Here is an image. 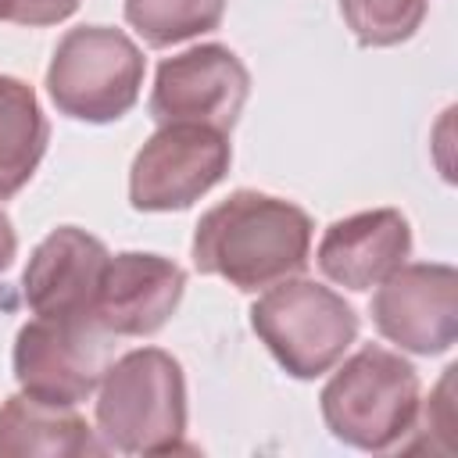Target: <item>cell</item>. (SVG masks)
<instances>
[{
    "label": "cell",
    "instance_id": "obj_1",
    "mask_svg": "<svg viewBox=\"0 0 458 458\" xmlns=\"http://www.w3.org/2000/svg\"><path fill=\"white\" fill-rule=\"evenodd\" d=\"M190 254L197 272L258 293L308 268L311 218L293 200L236 190L200 215Z\"/></svg>",
    "mask_w": 458,
    "mask_h": 458
},
{
    "label": "cell",
    "instance_id": "obj_2",
    "mask_svg": "<svg viewBox=\"0 0 458 458\" xmlns=\"http://www.w3.org/2000/svg\"><path fill=\"white\" fill-rule=\"evenodd\" d=\"M186 433V376L161 347L114 358L97 386V437L122 454H168Z\"/></svg>",
    "mask_w": 458,
    "mask_h": 458
},
{
    "label": "cell",
    "instance_id": "obj_3",
    "mask_svg": "<svg viewBox=\"0 0 458 458\" xmlns=\"http://www.w3.org/2000/svg\"><path fill=\"white\" fill-rule=\"evenodd\" d=\"M318 408L336 440L358 451H390L415 429L419 376L401 354L365 344L329 376Z\"/></svg>",
    "mask_w": 458,
    "mask_h": 458
},
{
    "label": "cell",
    "instance_id": "obj_4",
    "mask_svg": "<svg viewBox=\"0 0 458 458\" xmlns=\"http://www.w3.org/2000/svg\"><path fill=\"white\" fill-rule=\"evenodd\" d=\"M250 329L293 379H315L354 344L358 315L336 290L290 276L250 304Z\"/></svg>",
    "mask_w": 458,
    "mask_h": 458
},
{
    "label": "cell",
    "instance_id": "obj_5",
    "mask_svg": "<svg viewBox=\"0 0 458 458\" xmlns=\"http://www.w3.org/2000/svg\"><path fill=\"white\" fill-rule=\"evenodd\" d=\"M143 50L111 25H79L61 36L47 68L54 107L79 122H118L143 86Z\"/></svg>",
    "mask_w": 458,
    "mask_h": 458
},
{
    "label": "cell",
    "instance_id": "obj_6",
    "mask_svg": "<svg viewBox=\"0 0 458 458\" xmlns=\"http://www.w3.org/2000/svg\"><path fill=\"white\" fill-rule=\"evenodd\" d=\"M229 132L172 122L136 150L129 168V204L136 211H182L229 172Z\"/></svg>",
    "mask_w": 458,
    "mask_h": 458
},
{
    "label": "cell",
    "instance_id": "obj_7",
    "mask_svg": "<svg viewBox=\"0 0 458 458\" xmlns=\"http://www.w3.org/2000/svg\"><path fill=\"white\" fill-rule=\"evenodd\" d=\"M107 329L93 318L36 315L14 336V379L21 394L43 404L75 408L97 386L107 361Z\"/></svg>",
    "mask_w": 458,
    "mask_h": 458
},
{
    "label": "cell",
    "instance_id": "obj_8",
    "mask_svg": "<svg viewBox=\"0 0 458 458\" xmlns=\"http://www.w3.org/2000/svg\"><path fill=\"white\" fill-rule=\"evenodd\" d=\"M247 93L250 75L243 61L222 43H200L157 64L147 111L157 125L190 122L229 132L247 104Z\"/></svg>",
    "mask_w": 458,
    "mask_h": 458
},
{
    "label": "cell",
    "instance_id": "obj_9",
    "mask_svg": "<svg viewBox=\"0 0 458 458\" xmlns=\"http://www.w3.org/2000/svg\"><path fill=\"white\" fill-rule=\"evenodd\" d=\"M369 311L379 336L401 351L444 354L458 340V272L444 261H404L376 286Z\"/></svg>",
    "mask_w": 458,
    "mask_h": 458
},
{
    "label": "cell",
    "instance_id": "obj_10",
    "mask_svg": "<svg viewBox=\"0 0 458 458\" xmlns=\"http://www.w3.org/2000/svg\"><path fill=\"white\" fill-rule=\"evenodd\" d=\"M107 258H111L107 247L86 229L79 225L54 229L32 250L21 276V297L29 311L43 318H93Z\"/></svg>",
    "mask_w": 458,
    "mask_h": 458
},
{
    "label": "cell",
    "instance_id": "obj_11",
    "mask_svg": "<svg viewBox=\"0 0 458 458\" xmlns=\"http://www.w3.org/2000/svg\"><path fill=\"white\" fill-rule=\"evenodd\" d=\"M186 272L161 254L125 250L107 258L93 318L111 336H150L179 308Z\"/></svg>",
    "mask_w": 458,
    "mask_h": 458
},
{
    "label": "cell",
    "instance_id": "obj_12",
    "mask_svg": "<svg viewBox=\"0 0 458 458\" xmlns=\"http://www.w3.org/2000/svg\"><path fill=\"white\" fill-rule=\"evenodd\" d=\"M411 254V229L397 208H372L336 218L315 250L318 272L347 290L379 286Z\"/></svg>",
    "mask_w": 458,
    "mask_h": 458
},
{
    "label": "cell",
    "instance_id": "obj_13",
    "mask_svg": "<svg viewBox=\"0 0 458 458\" xmlns=\"http://www.w3.org/2000/svg\"><path fill=\"white\" fill-rule=\"evenodd\" d=\"M104 440L75 408L14 394L0 404V458H82L104 454Z\"/></svg>",
    "mask_w": 458,
    "mask_h": 458
},
{
    "label": "cell",
    "instance_id": "obj_14",
    "mask_svg": "<svg viewBox=\"0 0 458 458\" xmlns=\"http://www.w3.org/2000/svg\"><path fill=\"white\" fill-rule=\"evenodd\" d=\"M50 125L36 89L14 75H0V200L14 197L47 154Z\"/></svg>",
    "mask_w": 458,
    "mask_h": 458
},
{
    "label": "cell",
    "instance_id": "obj_15",
    "mask_svg": "<svg viewBox=\"0 0 458 458\" xmlns=\"http://www.w3.org/2000/svg\"><path fill=\"white\" fill-rule=\"evenodd\" d=\"M222 14L225 0H125V21L154 50L218 29Z\"/></svg>",
    "mask_w": 458,
    "mask_h": 458
},
{
    "label": "cell",
    "instance_id": "obj_16",
    "mask_svg": "<svg viewBox=\"0 0 458 458\" xmlns=\"http://www.w3.org/2000/svg\"><path fill=\"white\" fill-rule=\"evenodd\" d=\"M429 0H340V14L361 47H397L411 39Z\"/></svg>",
    "mask_w": 458,
    "mask_h": 458
},
{
    "label": "cell",
    "instance_id": "obj_17",
    "mask_svg": "<svg viewBox=\"0 0 458 458\" xmlns=\"http://www.w3.org/2000/svg\"><path fill=\"white\" fill-rule=\"evenodd\" d=\"M82 0H0V21H14V25H57L64 18H72L79 11Z\"/></svg>",
    "mask_w": 458,
    "mask_h": 458
},
{
    "label": "cell",
    "instance_id": "obj_18",
    "mask_svg": "<svg viewBox=\"0 0 458 458\" xmlns=\"http://www.w3.org/2000/svg\"><path fill=\"white\" fill-rule=\"evenodd\" d=\"M14 254H18V236H14V225H11V218L0 211V272L14 261Z\"/></svg>",
    "mask_w": 458,
    "mask_h": 458
}]
</instances>
